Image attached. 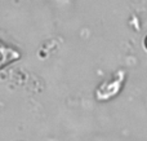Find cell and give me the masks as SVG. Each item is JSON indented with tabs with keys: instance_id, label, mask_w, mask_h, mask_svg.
<instances>
[{
	"instance_id": "1",
	"label": "cell",
	"mask_w": 147,
	"mask_h": 141,
	"mask_svg": "<svg viewBox=\"0 0 147 141\" xmlns=\"http://www.w3.org/2000/svg\"><path fill=\"white\" fill-rule=\"evenodd\" d=\"M145 48L147 49V36H146V38H145Z\"/></svg>"
}]
</instances>
